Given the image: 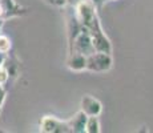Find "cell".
Listing matches in <instances>:
<instances>
[{
  "mask_svg": "<svg viewBox=\"0 0 153 133\" xmlns=\"http://www.w3.org/2000/svg\"><path fill=\"white\" fill-rule=\"evenodd\" d=\"M81 111L87 116H100L102 112V104L99 99L91 96V94H84L80 101Z\"/></svg>",
  "mask_w": 153,
  "mask_h": 133,
  "instance_id": "5",
  "label": "cell"
},
{
  "mask_svg": "<svg viewBox=\"0 0 153 133\" xmlns=\"http://www.w3.org/2000/svg\"><path fill=\"white\" fill-rule=\"evenodd\" d=\"M48 4L51 5H55V7H59V8H65V5L68 4L67 0H45Z\"/></svg>",
  "mask_w": 153,
  "mask_h": 133,
  "instance_id": "11",
  "label": "cell"
},
{
  "mask_svg": "<svg viewBox=\"0 0 153 133\" xmlns=\"http://www.w3.org/2000/svg\"><path fill=\"white\" fill-rule=\"evenodd\" d=\"M71 52H80L85 56H89L91 53L96 52V48L93 45V39L91 35L89 29L87 27L83 25L81 31L79 32V35L75 37V40L72 41V44L68 45V53Z\"/></svg>",
  "mask_w": 153,
  "mask_h": 133,
  "instance_id": "2",
  "label": "cell"
},
{
  "mask_svg": "<svg viewBox=\"0 0 153 133\" xmlns=\"http://www.w3.org/2000/svg\"><path fill=\"white\" fill-rule=\"evenodd\" d=\"M4 23H5L4 19H0V35L3 33V27H4Z\"/></svg>",
  "mask_w": 153,
  "mask_h": 133,
  "instance_id": "14",
  "label": "cell"
},
{
  "mask_svg": "<svg viewBox=\"0 0 153 133\" xmlns=\"http://www.w3.org/2000/svg\"><path fill=\"white\" fill-rule=\"evenodd\" d=\"M101 125H100L99 116H88L87 125H85V133H100Z\"/></svg>",
  "mask_w": 153,
  "mask_h": 133,
  "instance_id": "8",
  "label": "cell"
},
{
  "mask_svg": "<svg viewBox=\"0 0 153 133\" xmlns=\"http://www.w3.org/2000/svg\"><path fill=\"white\" fill-rule=\"evenodd\" d=\"M0 4L3 7V19L7 22L8 19L12 17H19V16H24L29 12V8L23 7V5L17 4L15 0H0Z\"/></svg>",
  "mask_w": 153,
  "mask_h": 133,
  "instance_id": "4",
  "label": "cell"
},
{
  "mask_svg": "<svg viewBox=\"0 0 153 133\" xmlns=\"http://www.w3.org/2000/svg\"><path fill=\"white\" fill-rule=\"evenodd\" d=\"M113 67L112 53L96 51L91 53L87 59V71L95 73H105Z\"/></svg>",
  "mask_w": 153,
  "mask_h": 133,
  "instance_id": "1",
  "label": "cell"
},
{
  "mask_svg": "<svg viewBox=\"0 0 153 133\" xmlns=\"http://www.w3.org/2000/svg\"><path fill=\"white\" fill-rule=\"evenodd\" d=\"M81 0H67V3H68L69 5H76L77 3H80Z\"/></svg>",
  "mask_w": 153,
  "mask_h": 133,
  "instance_id": "13",
  "label": "cell"
},
{
  "mask_svg": "<svg viewBox=\"0 0 153 133\" xmlns=\"http://www.w3.org/2000/svg\"><path fill=\"white\" fill-rule=\"evenodd\" d=\"M91 1H92L93 4L96 5V8H97V10H101L102 5L107 3V0H91Z\"/></svg>",
  "mask_w": 153,
  "mask_h": 133,
  "instance_id": "12",
  "label": "cell"
},
{
  "mask_svg": "<svg viewBox=\"0 0 153 133\" xmlns=\"http://www.w3.org/2000/svg\"><path fill=\"white\" fill-rule=\"evenodd\" d=\"M39 131L43 133H72L68 120H61L56 116H43Z\"/></svg>",
  "mask_w": 153,
  "mask_h": 133,
  "instance_id": "3",
  "label": "cell"
},
{
  "mask_svg": "<svg viewBox=\"0 0 153 133\" xmlns=\"http://www.w3.org/2000/svg\"><path fill=\"white\" fill-rule=\"evenodd\" d=\"M107 1H116V0H107Z\"/></svg>",
  "mask_w": 153,
  "mask_h": 133,
  "instance_id": "15",
  "label": "cell"
},
{
  "mask_svg": "<svg viewBox=\"0 0 153 133\" xmlns=\"http://www.w3.org/2000/svg\"><path fill=\"white\" fill-rule=\"evenodd\" d=\"M11 49H12V41L8 36L1 33L0 35V52L8 55L11 52Z\"/></svg>",
  "mask_w": 153,
  "mask_h": 133,
  "instance_id": "9",
  "label": "cell"
},
{
  "mask_svg": "<svg viewBox=\"0 0 153 133\" xmlns=\"http://www.w3.org/2000/svg\"><path fill=\"white\" fill-rule=\"evenodd\" d=\"M87 59L88 56L80 52H71L68 53L65 65L72 72H83V71H87Z\"/></svg>",
  "mask_w": 153,
  "mask_h": 133,
  "instance_id": "6",
  "label": "cell"
},
{
  "mask_svg": "<svg viewBox=\"0 0 153 133\" xmlns=\"http://www.w3.org/2000/svg\"><path fill=\"white\" fill-rule=\"evenodd\" d=\"M10 79H11V75H10V71H8L7 65H5V64L0 65V84L7 85Z\"/></svg>",
  "mask_w": 153,
  "mask_h": 133,
  "instance_id": "10",
  "label": "cell"
},
{
  "mask_svg": "<svg viewBox=\"0 0 153 133\" xmlns=\"http://www.w3.org/2000/svg\"><path fill=\"white\" fill-rule=\"evenodd\" d=\"M88 116L84 113L83 111H79L73 114V117H71L68 120L69 126L72 129V133H84L85 132V125H87Z\"/></svg>",
  "mask_w": 153,
  "mask_h": 133,
  "instance_id": "7",
  "label": "cell"
}]
</instances>
